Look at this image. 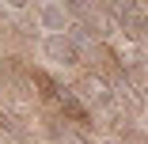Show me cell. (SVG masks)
Instances as JSON below:
<instances>
[{"mask_svg": "<svg viewBox=\"0 0 148 144\" xmlns=\"http://www.w3.org/2000/svg\"><path fill=\"white\" fill-rule=\"evenodd\" d=\"M72 91L80 95V102L91 110V114L114 106V83H110L103 72H80V80L72 83Z\"/></svg>", "mask_w": 148, "mask_h": 144, "instance_id": "6da1fadb", "label": "cell"}, {"mask_svg": "<svg viewBox=\"0 0 148 144\" xmlns=\"http://www.w3.org/2000/svg\"><path fill=\"white\" fill-rule=\"evenodd\" d=\"M42 57L49 65H57V68H76L84 61V53H80L72 34H46L42 38Z\"/></svg>", "mask_w": 148, "mask_h": 144, "instance_id": "7a4b0ae2", "label": "cell"}, {"mask_svg": "<svg viewBox=\"0 0 148 144\" xmlns=\"http://www.w3.org/2000/svg\"><path fill=\"white\" fill-rule=\"evenodd\" d=\"M34 23H38V31H46V34H69L72 31V12H69V4L46 0V4L34 8Z\"/></svg>", "mask_w": 148, "mask_h": 144, "instance_id": "3957f363", "label": "cell"}, {"mask_svg": "<svg viewBox=\"0 0 148 144\" xmlns=\"http://www.w3.org/2000/svg\"><path fill=\"white\" fill-rule=\"evenodd\" d=\"M57 110H61V121H76V125H87V118H91V110H87L84 102H80V95L72 91V87H65L61 83V91H57Z\"/></svg>", "mask_w": 148, "mask_h": 144, "instance_id": "277c9868", "label": "cell"}, {"mask_svg": "<svg viewBox=\"0 0 148 144\" xmlns=\"http://www.w3.org/2000/svg\"><path fill=\"white\" fill-rule=\"evenodd\" d=\"M57 121H61V118H57ZM53 144H87V136L76 129V125H53Z\"/></svg>", "mask_w": 148, "mask_h": 144, "instance_id": "5b68a950", "label": "cell"}, {"mask_svg": "<svg viewBox=\"0 0 148 144\" xmlns=\"http://www.w3.org/2000/svg\"><path fill=\"white\" fill-rule=\"evenodd\" d=\"M140 102H144V114H148V83L140 87Z\"/></svg>", "mask_w": 148, "mask_h": 144, "instance_id": "8992f818", "label": "cell"}, {"mask_svg": "<svg viewBox=\"0 0 148 144\" xmlns=\"http://www.w3.org/2000/svg\"><path fill=\"white\" fill-rule=\"evenodd\" d=\"M95 144H129V140H118V136H106V140H95Z\"/></svg>", "mask_w": 148, "mask_h": 144, "instance_id": "52a82bcc", "label": "cell"}, {"mask_svg": "<svg viewBox=\"0 0 148 144\" xmlns=\"http://www.w3.org/2000/svg\"><path fill=\"white\" fill-rule=\"evenodd\" d=\"M0 23H8V8L4 4H0Z\"/></svg>", "mask_w": 148, "mask_h": 144, "instance_id": "ba28073f", "label": "cell"}, {"mask_svg": "<svg viewBox=\"0 0 148 144\" xmlns=\"http://www.w3.org/2000/svg\"><path fill=\"white\" fill-rule=\"evenodd\" d=\"M144 42H148V19H144Z\"/></svg>", "mask_w": 148, "mask_h": 144, "instance_id": "9c48e42d", "label": "cell"}, {"mask_svg": "<svg viewBox=\"0 0 148 144\" xmlns=\"http://www.w3.org/2000/svg\"><path fill=\"white\" fill-rule=\"evenodd\" d=\"M144 76H148V57H144Z\"/></svg>", "mask_w": 148, "mask_h": 144, "instance_id": "30bf717a", "label": "cell"}]
</instances>
